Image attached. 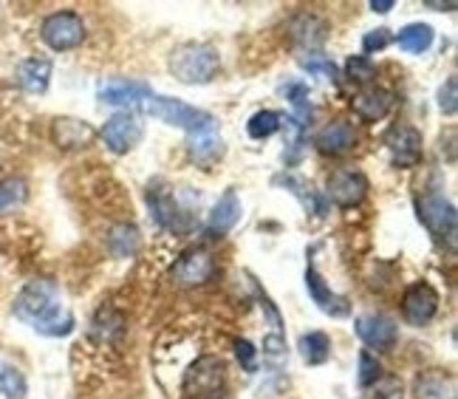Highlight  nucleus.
Here are the masks:
<instances>
[{"label": "nucleus", "instance_id": "nucleus-29", "mask_svg": "<svg viewBox=\"0 0 458 399\" xmlns=\"http://www.w3.org/2000/svg\"><path fill=\"white\" fill-rule=\"evenodd\" d=\"M29 391V383L23 371L12 366V362H0V396L6 399H23Z\"/></svg>", "mask_w": 458, "mask_h": 399}, {"label": "nucleus", "instance_id": "nucleus-33", "mask_svg": "<svg viewBox=\"0 0 458 399\" xmlns=\"http://www.w3.org/2000/svg\"><path fill=\"white\" fill-rule=\"evenodd\" d=\"M379 377H382L379 360H377L371 352H362V354H360V386H362V388H371Z\"/></svg>", "mask_w": 458, "mask_h": 399}, {"label": "nucleus", "instance_id": "nucleus-18", "mask_svg": "<svg viewBox=\"0 0 458 399\" xmlns=\"http://www.w3.org/2000/svg\"><path fill=\"white\" fill-rule=\"evenodd\" d=\"M413 399H455V377L445 369H428L416 374Z\"/></svg>", "mask_w": 458, "mask_h": 399}, {"label": "nucleus", "instance_id": "nucleus-40", "mask_svg": "<svg viewBox=\"0 0 458 399\" xmlns=\"http://www.w3.org/2000/svg\"><path fill=\"white\" fill-rule=\"evenodd\" d=\"M284 349H286V340H284V335H280V332H275V335H269V337H263V354L280 357V354H284Z\"/></svg>", "mask_w": 458, "mask_h": 399}, {"label": "nucleus", "instance_id": "nucleus-15", "mask_svg": "<svg viewBox=\"0 0 458 399\" xmlns=\"http://www.w3.org/2000/svg\"><path fill=\"white\" fill-rule=\"evenodd\" d=\"M306 289H309V294H311V301L320 306L326 315H331V318H345L348 311H351V303H348V298L345 294H337L334 292L328 284H326V277L317 272V267L314 264H309L306 267Z\"/></svg>", "mask_w": 458, "mask_h": 399}, {"label": "nucleus", "instance_id": "nucleus-41", "mask_svg": "<svg viewBox=\"0 0 458 399\" xmlns=\"http://www.w3.org/2000/svg\"><path fill=\"white\" fill-rule=\"evenodd\" d=\"M394 6H396L394 0H371V12H377V14H387Z\"/></svg>", "mask_w": 458, "mask_h": 399}, {"label": "nucleus", "instance_id": "nucleus-10", "mask_svg": "<svg viewBox=\"0 0 458 399\" xmlns=\"http://www.w3.org/2000/svg\"><path fill=\"white\" fill-rule=\"evenodd\" d=\"M438 292L430 284H413L402 294V318L411 326H428L438 315Z\"/></svg>", "mask_w": 458, "mask_h": 399}, {"label": "nucleus", "instance_id": "nucleus-36", "mask_svg": "<svg viewBox=\"0 0 458 399\" xmlns=\"http://www.w3.org/2000/svg\"><path fill=\"white\" fill-rule=\"evenodd\" d=\"M371 388H374L371 399H402V391H404L399 377H379Z\"/></svg>", "mask_w": 458, "mask_h": 399}, {"label": "nucleus", "instance_id": "nucleus-14", "mask_svg": "<svg viewBox=\"0 0 458 399\" xmlns=\"http://www.w3.org/2000/svg\"><path fill=\"white\" fill-rule=\"evenodd\" d=\"M150 94H153L150 85L139 80H105L97 91L102 106H128V108L142 106Z\"/></svg>", "mask_w": 458, "mask_h": 399}, {"label": "nucleus", "instance_id": "nucleus-2", "mask_svg": "<svg viewBox=\"0 0 458 399\" xmlns=\"http://www.w3.org/2000/svg\"><path fill=\"white\" fill-rule=\"evenodd\" d=\"M170 74L184 82V85H207L213 82L218 68H221V57L218 48L209 43H184L170 55Z\"/></svg>", "mask_w": 458, "mask_h": 399}, {"label": "nucleus", "instance_id": "nucleus-39", "mask_svg": "<svg viewBox=\"0 0 458 399\" xmlns=\"http://www.w3.org/2000/svg\"><path fill=\"white\" fill-rule=\"evenodd\" d=\"M235 357H238V362L246 371H255V366H258V349L250 340H238L235 343Z\"/></svg>", "mask_w": 458, "mask_h": 399}, {"label": "nucleus", "instance_id": "nucleus-21", "mask_svg": "<svg viewBox=\"0 0 458 399\" xmlns=\"http://www.w3.org/2000/svg\"><path fill=\"white\" fill-rule=\"evenodd\" d=\"M187 150L196 162L207 165L213 162L216 156H221L224 150V139H221V131H218V123L213 119L209 125H204L201 131H192L187 133Z\"/></svg>", "mask_w": 458, "mask_h": 399}, {"label": "nucleus", "instance_id": "nucleus-25", "mask_svg": "<svg viewBox=\"0 0 458 399\" xmlns=\"http://www.w3.org/2000/svg\"><path fill=\"white\" fill-rule=\"evenodd\" d=\"M396 46L408 55H425V51L433 46V29L428 23H411L396 31Z\"/></svg>", "mask_w": 458, "mask_h": 399}, {"label": "nucleus", "instance_id": "nucleus-19", "mask_svg": "<svg viewBox=\"0 0 458 399\" xmlns=\"http://www.w3.org/2000/svg\"><path fill=\"white\" fill-rule=\"evenodd\" d=\"M357 145V131L345 119H334L320 133H317V148L326 156H343Z\"/></svg>", "mask_w": 458, "mask_h": 399}, {"label": "nucleus", "instance_id": "nucleus-37", "mask_svg": "<svg viewBox=\"0 0 458 399\" xmlns=\"http://www.w3.org/2000/svg\"><path fill=\"white\" fill-rule=\"evenodd\" d=\"M391 40L394 38H391V31H387V29H374V31H368L362 38V51H365V55H374V51H382L385 46H391Z\"/></svg>", "mask_w": 458, "mask_h": 399}, {"label": "nucleus", "instance_id": "nucleus-5", "mask_svg": "<svg viewBox=\"0 0 458 399\" xmlns=\"http://www.w3.org/2000/svg\"><path fill=\"white\" fill-rule=\"evenodd\" d=\"M224 386H226V366H224V360L216 354L199 357L184 371V394L187 396H196V399L218 396Z\"/></svg>", "mask_w": 458, "mask_h": 399}, {"label": "nucleus", "instance_id": "nucleus-24", "mask_svg": "<svg viewBox=\"0 0 458 399\" xmlns=\"http://www.w3.org/2000/svg\"><path fill=\"white\" fill-rule=\"evenodd\" d=\"M275 184L277 187H286L292 196L301 199V204L306 207L309 213H317V216H326V201L320 199L311 190V184L301 176H294V173H280V176H275Z\"/></svg>", "mask_w": 458, "mask_h": 399}, {"label": "nucleus", "instance_id": "nucleus-11", "mask_svg": "<svg viewBox=\"0 0 458 399\" xmlns=\"http://www.w3.org/2000/svg\"><path fill=\"white\" fill-rule=\"evenodd\" d=\"M357 335L365 345L377 352H391L399 340V326L394 318L382 315V311H368L357 318Z\"/></svg>", "mask_w": 458, "mask_h": 399}, {"label": "nucleus", "instance_id": "nucleus-13", "mask_svg": "<svg viewBox=\"0 0 458 399\" xmlns=\"http://www.w3.org/2000/svg\"><path fill=\"white\" fill-rule=\"evenodd\" d=\"M387 153L396 167H416L421 162V133L411 125H396L385 136Z\"/></svg>", "mask_w": 458, "mask_h": 399}, {"label": "nucleus", "instance_id": "nucleus-17", "mask_svg": "<svg viewBox=\"0 0 458 399\" xmlns=\"http://www.w3.org/2000/svg\"><path fill=\"white\" fill-rule=\"evenodd\" d=\"M51 139H55V145L63 150H80L94 142V128L82 123V119L60 116L55 119V125H51Z\"/></svg>", "mask_w": 458, "mask_h": 399}, {"label": "nucleus", "instance_id": "nucleus-22", "mask_svg": "<svg viewBox=\"0 0 458 399\" xmlns=\"http://www.w3.org/2000/svg\"><path fill=\"white\" fill-rule=\"evenodd\" d=\"M241 216H243V204H241L238 193L235 190H224V196L216 201L213 213H209V218H207V227H209V233L224 235L235 227V224L241 221Z\"/></svg>", "mask_w": 458, "mask_h": 399}, {"label": "nucleus", "instance_id": "nucleus-9", "mask_svg": "<svg viewBox=\"0 0 458 399\" xmlns=\"http://www.w3.org/2000/svg\"><path fill=\"white\" fill-rule=\"evenodd\" d=\"M142 123L133 116V114H128V111H119V114H114L108 123L102 125V142L108 145V150L111 153H116V156H125V153H131L139 142H142Z\"/></svg>", "mask_w": 458, "mask_h": 399}, {"label": "nucleus", "instance_id": "nucleus-23", "mask_svg": "<svg viewBox=\"0 0 458 399\" xmlns=\"http://www.w3.org/2000/svg\"><path fill=\"white\" fill-rule=\"evenodd\" d=\"M51 82V63L43 57H29L17 65V85L29 94H46Z\"/></svg>", "mask_w": 458, "mask_h": 399}, {"label": "nucleus", "instance_id": "nucleus-35", "mask_svg": "<svg viewBox=\"0 0 458 399\" xmlns=\"http://www.w3.org/2000/svg\"><path fill=\"white\" fill-rule=\"evenodd\" d=\"M438 108L442 114L453 116L458 111V80L455 77H447V82L438 89Z\"/></svg>", "mask_w": 458, "mask_h": 399}, {"label": "nucleus", "instance_id": "nucleus-34", "mask_svg": "<svg viewBox=\"0 0 458 399\" xmlns=\"http://www.w3.org/2000/svg\"><path fill=\"white\" fill-rule=\"evenodd\" d=\"M301 65L311 74H323L326 80H337V65H334L328 57L323 55H309V57H301Z\"/></svg>", "mask_w": 458, "mask_h": 399}, {"label": "nucleus", "instance_id": "nucleus-30", "mask_svg": "<svg viewBox=\"0 0 458 399\" xmlns=\"http://www.w3.org/2000/svg\"><path fill=\"white\" fill-rule=\"evenodd\" d=\"M29 199V184L26 179H6L0 182V213H9V210H17V207H23Z\"/></svg>", "mask_w": 458, "mask_h": 399}, {"label": "nucleus", "instance_id": "nucleus-8", "mask_svg": "<svg viewBox=\"0 0 458 399\" xmlns=\"http://www.w3.org/2000/svg\"><path fill=\"white\" fill-rule=\"evenodd\" d=\"M148 204H150L153 218L158 221V227H165L170 233H184L190 227L187 213L182 210L175 196L170 193V187H165L162 182L148 184Z\"/></svg>", "mask_w": 458, "mask_h": 399}, {"label": "nucleus", "instance_id": "nucleus-4", "mask_svg": "<svg viewBox=\"0 0 458 399\" xmlns=\"http://www.w3.org/2000/svg\"><path fill=\"white\" fill-rule=\"evenodd\" d=\"M139 108H142L145 114H150V116H156V119H162V123H167L173 128H184L187 133L201 131L204 125L213 123V116H209L207 111L192 108V106H187V102L173 99V97H156V94H150Z\"/></svg>", "mask_w": 458, "mask_h": 399}, {"label": "nucleus", "instance_id": "nucleus-6", "mask_svg": "<svg viewBox=\"0 0 458 399\" xmlns=\"http://www.w3.org/2000/svg\"><path fill=\"white\" fill-rule=\"evenodd\" d=\"M40 38L51 51H72L85 40V23L77 12H55L43 21Z\"/></svg>", "mask_w": 458, "mask_h": 399}, {"label": "nucleus", "instance_id": "nucleus-12", "mask_svg": "<svg viewBox=\"0 0 458 399\" xmlns=\"http://www.w3.org/2000/svg\"><path fill=\"white\" fill-rule=\"evenodd\" d=\"M326 196L337 207H357L368 196V179L360 170H334L326 182Z\"/></svg>", "mask_w": 458, "mask_h": 399}, {"label": "nucleus", "instance_id": "nucleus-43", "mask_svg": "<svg viewBox=\"0 0 458 399\" xmlns=\"http://www.w3.org/2000/svg\"><path fill=\"white\" fill-rule=\"evenodd\" d=\"M207 399H226V396H207Z\"/></svg>", "mask_w": 458, "mask_h": 399}, {"label": "nucleus", "instance_id": "nucleus-27", "mask_svg": "<svg viewBox=\"0 0 458 399\" xmlns=\"http://www.w3.org/2000/svg\"><path fill=\"white\" fill-rule=\"evenodd\" d=\"M142 247V235L133 227V224H114L108 233V250L116 258H131Z\"/></svg>", "mask_w": 458, "mask_h": 399}, {"label": "nucleus", "instance_id": "nucleus-1", "mask_svg": "<svg viewBox=\"0 0 458 399\" xmlns=\"http://www.w3.org/2000/svg\"><path fill=\"white\" fill-rule=\"evenodd\" d=\"M14 315L46 337H65L74 332V315L60 303V292L51 281H31L14 298Z\"/></svg>", "mask_w": 458, "mask_h": 399}, {"label": "nucleus", "instance_id": "nucleus-26", "mask_svg": "<svg viewBox=\"0 0 458 399\" xmlns=\"http://www.w3.org/2000/svg\"><path fill=\"white\" fill-rule=\"evenodd\" d=\"M125 332V318L116 309H99L91 320V337L99 343H114Z\"/></svg>", "mask_w": 458, "mask_h": 399}, {"label": "nucleus", "instance_id": "nucleus-38", "mask_svg": "<svg viewBox=\"0 0 458 399\" xmlns=\"http://www.w3.org/2000/svg\"><path fill=\"white\" fill-rule=\"evenodd\" d=\"M289 102L294 106V111H297V116H306V114H311V106H309V89L306 85H289Z\"/></svg>", "mask_w": 458, "mask_h": 399}, {"label": "nucleus", "instance_id": "nucleus-20", "mask_svg": "<svg viewBox=\"0 0 458 399\" xmlns=\"http://www.w3.org/2000/svg\"><path fill=\"white\" fill-rule=\"evenodd\" d=\"M289 38L301 48H320L328 38V23L317 14H297L289 23Z\"/></svg>", "mask_w": 458, "mask_h": 399}, {"label": "nucleus", "instance_id": "nucleus-16", "mask_svg": "<svg viewBox=\"0 0 458 399\" xmlns=\"http://www.w3.org/2000/svg\"><path fill=\"white\" fill-rule=\"evenodd\" d=\"M351 108L362 119V123H379L394 108V94L387 89H379V85H371V89L360 91L354 99H351Z\"/></svg>", "mask_w": 458, "mask_h": 399}, {"label": "nucleus", "instance_id": "nucleus-7", "mask_svg": "<svg viewBox=\"0 0 458 399\" xmlns=\"http://www.w3.org/2000/svg\"><path fill=\"white\" fill-rule=\"evenodd\" d=\"M213 277H216V258L204 247L187 250L179 261L170 267V284L182 286V289L204 286L213 281Z\"/></svg>", "mask_w": 458, "mask_h": 399}, {"label": "nucleus", "instance_id": "nucleus-3", "mask_svg": "<svg viewBox=\"0 0 458 399\" xmlns=\"http://www.w3.org/2000/svg\"><path fill=\"white\" fill-rule=\"evenodd\" d=\"M416 210H419V221L425 224L428 233H430L436 241H442V244H447L450 252H455L458 216H455L453 201H447L442 193H425V196H419Z\"/></svg>", "mask_w": 458, "mask_h": 399}, {"label": "nucleus", "instance_id": "nucleus-42", "mask_svg": "<svg viewBox=\"0 0 458 399\" xmlns=\"http://www.w3.org/2000/svg\"><path fill=\"white\" fill-rule=\"evenodd\" d=\"M425 6H428V9H433V12H453V9H455L453 0H450V4H433V0H428Z\"/></svg>", "mask_w": 458, "mask_h": 399}, {"label": "nucleus", "instance_id": "nucleus-28", "mask_svg": "<svg viewBox=\"0 0 458 399\" xmlns=\"http://www.w3.org/2000/svg\"><path fill=\"white\" fill-rule=\"evenodd\" d=\"M297 349H301V357L309 362V366H326L331 357V340L323 332H309L301 337Z\"/></svg>", "mask_w": 458, "mask_h": 399}, {"label": "nucleus", "instance_id": "nucleus-32", "mask_svg": "<svg viewBox=\"0 0 458 399\" xmlns=\"http://www.w3.org/2000/svg\"><path fill=\"white\" fill-rule=\"evenodd\" d=\"M345 77L357 85H368L374 77H377V65L371 63V57H348L345 63Z\"/></svg>", "mask_w": 458, "mask_h": 399}, {"label": "nucleus", "instance_id": "nucleus-31", "mask_svg": "<svg viewBox=\"0 0 458 399\" xmlns=\"http://www.w3.org/2000/svg\"><path fill=\"white\" fill-rule=\"evenodd\" d=\"M280 128H284V116L277 111H258V114H252L250 123H246V133L252 139H269Z\"/></svg>", "mask_w": 458, "mask_h": 399}]
</instances>
